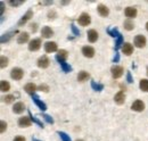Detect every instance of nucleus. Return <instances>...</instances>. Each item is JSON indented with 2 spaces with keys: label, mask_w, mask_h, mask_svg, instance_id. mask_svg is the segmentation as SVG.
I'll return each instance as SVG.
<instances>
[{
  "label": "nucleus",
  "mask_w": 148,
  "mask_h": 141,
  "mask_svg": "<svg viewBox=\"0 0 148 141\" xmlns=\"http://www.w3.org/2000/svg\"><path fill=\"white\" fill-rule=\"evenodd\" d=\"M71 26H72V31H73V33H74V34H75V35H79V34H80V32H79V30H77V29H76V27L74 26L73 24H72Z\"/></svg>",
  "instance_id": "39"
},
{
  "label": "nucleus",
  "mask_w": 148,
  "mask_h": 141,
  "mask_svg": "<svg viewBox=\"0 0 148 141\" xmlns=\"http://www.w3.org/2000/svg\"><path fill=\"white\" fill-rule=\"evenodd\" d=\"M32 15H33L32 10H31V9H30V10H27V13H26V14H25V15H24V16L22 17V19H21V21L18 22V25H19V26H22L23 24H25V23H26V22H27V21H29L30 18L32 17Z\"/></svg>",
  "instance_id": "15"
},
{
  "label": "nucleus",
  "mask_w": 148,
  "mask_h": 141,
  "mask_svg": "<svg viewBox=\"0 0 148 141\" xmlns=\"http://www.w3.org/2000/svg\"><path fill=\"white\" fill-rule=\"evenodd\" d=\"M133 27H134V25H133V23L131 22V21H125L124 22V29L125 30H128V31H131V30H133Z\"/></svg>",
  "instance_id": "26"
},
{
  "label": "nucleus",
  "mask_w": 148,
  "mask_h": 141,
  "mask_svg": "<svg viewBox=\"0 0 148 141\" xmlns=\"http://www.w3.org/2000/svg\"><path fill=\"white\" fill-rule=\"evenodd\" d=\"M29 38H30L29 33H26V32H23V33H21V35L18 36V39H17V42H18V43H24V42H26V41L29 40Z\"/></svg>",
  "instance_id": "24"
},
{
  "label": "nucleus",
  "mask_w": 148,
  "mask_h": 141,
  "mask_svg": "<svg viewBox=\"0 0 148 141\" xmlns=\"http://www.w3.org/2000/svg\"><path fill=\"white\" fill-rule=\"evenodd\" d=\"M146 29H147V31H148V23L146 24Z\"/></svg>",
  "instance_id": "44"
},
{
  "label": "nucleus",
  "mask_w": 148,
  "mask_h": 141,
  "mask_svg": "<svg viewBox=\"0 0 148 141\" xmlns=\"http://www.w3.org/2000/svg\"><path fill=\"white\" fill-rule=\"evenodd\" d=\"M33 141H40V140H38V139H33Z\"/></svg>",
  "instance_id": "45"
},
{
  "label": "nucleus",
  "mask_w": 148,
  "mask_h": 141,
  "mask_svg": "<svg viewBox=\"0 0 148 141\" xmlns=\"http://www.w3.org/2000/svg\"><path fill=\"white\" fill-rule=\"evenodd\" d=\"M12 34H13V33H8V34L2 35V36H1V42L3 43L5 41H8V40H9L10 38H12Z\"/></svg>",
  "instance_id": "32"
},
{
  "label": "nucleus",
  "mask_w": 148,
  "mask_h": 141,
  "mask_svg": "<svg viewBox=\"0 0 148 141\" xmlns=\"http://www.w3.org/2000/svg\"><path fill=\"white\" fill-rule=\"evenodd\" d=\"M39 89H40L41 91H45V92H48V91H49V87L46 86V84H41V86L39 87Z\"/></svg>",
  "instance_id": "36"
},
{
  "label": "nucleus",
  "mask_w": 148,
  "mask_h": 141,
  "mask_svg": "<svg viewBox=\"0 0 148 141\" xmlns=\"http://www.w3.org/2000/svg\"><path fill=\"white\" fill-rule=\"evenodd\" d=\"M127 77H128V82H130V83H131V82H133V81H132V77H131V73H130V72H128V76H127Z\"/></svg>",
  "instance_id": "42"
},
{
  "label": "nucleus",
  "mask_w": 148,
  "mask_h": 141,
  "mask_svg": "<svg viewBox=\"0 0 148 141\" xmlns=\"http://www.w3.org/2000/svg\"><path fill=\"white\" fill-rule=\"evenodd\" d=\"M88 39H89L90 42H96L97 39H98V33H97V31L90 30V31L88 32Z\"/></svg>",
  "instance_id": "20"
},
{
  "label": "nucleus",
  "mask_w": 148,
  "mask_h": 141,
  "mask_svg": "<svg viewBox=\"0 0 148 141\" xmlns=\"http://www.w3.org/2000/svg\"><path fill=\"white\" fill-rule=\"evenodd\" d=\"M119 58H120V56H119V53H116V57L114 58V62H117V60H119Z\"/></svg>",
  "instance_id": "43"
},
{
  "label": "nucleus",
  "mask_w": 148,
  "mask_h": 141,
  "mask_svg": "<svg viewBox=\"0 0 148 141\" xmlns=\"http://www.w3.org/2000/svg\"><path fill=\"white\" fill-rule=\"evenodd\" d=\"M91 87H92L96 91H100V90H103V88H104L101 84H97V83H96V82H93V81L91 82Z\"/></svg>",
  "instance_id": "28"
},
{
  "label": "nucleus",
  "mask_w": 148,
  "mask_h": 141,
  "mask_svg": "<svg viewBox=\"0 0 148 141\" xmlns=\"http://www.w3.org/2000/svg\"><path fill=\"white\" fill-rule=\"evenodd\" d=\"M37 29H38V24H32L31 25V30H32V32H37Z\"/></svg>",
  "instance_id": "40"
},
{
  "label": "nucleus",
  "mask_w": 148,
  "mask_h": 141,
  "mask_svg": "<svg viewBox=\"0 0 148 141\" xmlns=\"http://www.w3.org/2000/svg\"><path fill=\"white\" fill-rule=\"evenodd\" d=\"M77 22H79L80 25H82V26H87V25L90 24V16H89L88 14L83 13V14H81V16L79 17Z\"/></svg>",
  "instance_id": "5"
},
{
  "label": "nucleus",
  "mask_w": 148,
  "mask_h": 141,
  "mask_svg": "<svg viewBox=\"0 0 148 141\" xmlns=\"http://www.w3.org/2000/svg\"><path fill=\"white\" fill-rule=\"evenodd\" d=\"M24 90L30 93V94H34V92L37 91V86L34 83H27L25 87H24Z\"/></svg>",
  "instance_id": "16"
},
{
  "label": "nucleus",
  "mask_w": 148,
  "mask_h": 141,
  "mask_svg": "<svg viewBox=\"0 0 148 141\" xmlns=\"http://www.w3.org/2000/svg\"><path fill=\"white\" fill-rule=\"evenodd\" d=\"M24 1H9V3L12 6H18V5H22Z\"/></svg>",
  "instance_id": "38"
},
{
  "label": "nucleus",
  "mask_w": 148,
  "mask_h": 141,
  "mask_svg": "<svg viewBox=\"0 0 148 141\" xmlns=\"http://www.w3.org/2000/svg\"><path fill=\"white\" fill-rule=\"evenodd\" d=\"M14 141H25V138H23V137L18 136V137H16V138L14 139Z\"/></svg>",
  "instance_id": "41"
},
{
  "label": "nucleus",
  "mask_w": 148,
  "mask_h": 141,
  "mask_svg": "<svg viewBox=\"0 0 148 141\" xmlns=\"http://www.w3.org/2000/svg\"><path fill=\"white\" fill-rule=\"evenodd\" d=\"M122 42H123V36L120 34L119 35V38H117V42H116V48H119L121 44H122Z\"/></svg>",
  "instance_id": "34"
},
{
  "label": "nucleus",
  "mask_w": 148,
  "mask_h": 141,
  "mask_svg": "<svg viewBox=\"0 0 148 141\" xmlns=\"http://www.w3.org/2000/svg\"><path fill=\"white\" fill-rule=\"evenodd\" d=\"M108 33H110V34H111L112 36H114V38H115V36H119V35H120V33L117 32V30H116V29H113V30H108Z\"/></svg>",
  "instance_id": "33"
},
{
  "label": "nucleus",
  "mask_w": 148,
  "mask_h": 141,
  "mask_svg": "<svg viewBox=\"0 0 148 141\" xmlns=\"http://www.w3.org/2000/svg\"><path fill=\"white\" fill-rule=\"evenodd\" d=\"M59 136H60V138H62L63 141H71L70 137H69L66 133H64V132H59Z\"/></svg>",
  "instance_id": "30"
},
{
  "label": "nucleus",
  "mask_w": 148,
  "mask_h": 141,
  "mask_svg": "<svg viewBox=\"0 0 148 141\" xmlns=\"http://www.w3.org/2000/svg\"><path fill=\"white\" fill-rule=\"evenodd\" d=\"M3 100H5L6 104H10V103H13V100H14V96H6V97L3 98Z\"/></svg>",
  "instance_id": "31"
},
{
  "label": "nucleus",
  "mask_w": 148,
  "mask_h": 141,
  "mask_svg": "<svg viewBox=\"0 0 148 141\" xmlns=\"http://www.w3.org/2000/svg\"><path fill=\"white\" fill-rule=\"evenodd\" d=\"M33 101H34V103L39 106V108H40L41 110H46V109H47V106H46V104H45V103H42V101H41V100L38 98L37 96H34V94H33Z\"/></svg>",
  "instance_id": "21"
},
{
  "label": "nucleus",
  "mask_w": 148,
  "mask_h": 141,
  "mask_svg": "<svg viewBox=\"0 0 148 141\" xmlns=\"http://www.w3.org/2000/svg\"><path fill=\"white\" fill-rule=\"evenodd\" d=\"M49 64H50V60L47 56H42L38 59V66L41 68H47L49 66Z\"/></svg>",
  "instance_id": "4"
},
{
  "label": "nucleus",
  "mask_w": 148,
  "mask_h": 141,
  "mask_svg": "<svg viewBox=\"0 0 148 141\" xmlns=\"http://www.w3.org/2000/svg\"><path fill=\"white\" fill-rule=\"evenodd\" d=\"M76 141H83V140H76Z\"/></svg>",
  "instance_id": "47"
},
{
  "label": "nucleus",
  "mask_w": 148,
  "mask_h": 141,
  "mask_svg": "<svg viewBox=\"0 0 148 141\" xmlns=\"http://www.w3.org/2000/svg\"><path fill=\"white\" fill-rule=\"evenodd\" d=\"M122 51L124 55H127V56H130L132 51H133V47H132V44L131 43H123V46H122Z\"/></svg>",
  "instance_id": "13"
},
{
  "label": "nucleus",
  "mask_w": 148,
  "mask_h": 141,
  "mask_svg": "<svg viewBox=\"0 0 148 141\" xmlns=\"http://www.w3.org/2000/svg\"><path fill=\"white\" fill-rule=\"evenodd\" d=\"M112 75H113V77L114 79H119V77H121L122 75H123V67H121V66H113L112 67Z\"/></svg>",
  "instance_id": "6"
},
{
  "label": "nucleus",
  "mask_w": 148,
  "mask_h": 141,
  "mask_svg": "<svg viewBox=\"0 0 148 141\" xmlns=\"http://www.w3.org/2000/svg\"><path fill=\"white\" fill-rule=\"evenodd\" d=\"M43 117H45V120H46L48 123H50V124L54 123V121H53V118H51L50 116H48V115H43Z\"/></svg>",
  "instance_id": "37"
},
{
  "label": "nucleus",
  "mask_w": 148,
  "mask_h": 141,
  "mask_svg": "<svg viewBox=\"0 0 148 141\" xmlns=\"http://www.w3.org/2000/svg\"><path fill=\"white\" fill-rule=\"evenodd\" d=\"M88 79H89V74L86 70H81L79 73V75H77V81H80V82H83V81H86Z\"/></svg>",
  "instance_id": "22"
},
{
  "label": "nucleus",
  "mask_w": 148,
  "mask_h": 141,
  "mask_svg": "<svg viewBox=\"0 0 148 141\" xmlns=\"http://www.w3.org/2000/svg\"><path fill=\"white\" fill-rule=\"evenodd\" d=\"M114 100H115V103H116V104H119V105L124 104V101H125V96H124V92H123V91L117 92V93L115 94V97H114Z\"/></svg>",
  "instance_id": "8"
},
{
  "label": "nucleus",
  "mask_w": 148,
  "mask_h": 141,
  "mask_svg": "<svg viewBox=\"0 0 148 141\" xmlns=\"http://www.w3.org/2000/svg\"><path fill=\"white\" fill-rule=\"evenodd\" d=\"M134 44L138 48H144L146 46V38L144 35H140V34L137 35L134 38Z\"/></svg>",
  "instance_id": "2"
},
{
  "label": "nucleus",
  "mask_w": 148,
  "mask_h": 141,
  "mask_svg": "<svg viewBox=\"0 0 148 141\" xmlns=\"http://www.w3.org/2000/svg\"><path fill=\"white\" fill-rule=\"evenodd\" d=\"M98 13H99V15L106 17V16H108L110 10H108V8H107L106 6H104V5H99V6H98Z\"/></svg>",
  "instance_id": "18"
},
{
  "label": "nucleus",
  "mask_w": 148,
  "mask_h": 141,
  "mask_svg": "<svg viewBox=\"0 0 148 141\" xmlns=\"http://www.w3.org/2000/svg\"><path fill=\"white\" fill-rule=\"evenodd\" d=\"M24 109H25V105H24L23 103H16V104L14 105V107H13V112H14L15 114H21V113H23Z\"/></svg>",
  "instance_id": "14"
},
{
  "label": "nucleus",
  "mask_w": 148,
  "mask_h": 141,
  "mask_svg": "<svg viewBox=\"0 0 148 141\" xmlns=\"http://www.w3.org/2000/svg\"><path fill=\"white\" fill-rule=\"evenodd\" d=\"M140 89L143 90V91H145V92H148V80L146 79H143L141 81H140Z\"/></svg>",
  "instance_id": "25"
},
{
  "label": "nucleus",
  "mask_w": 148,
  "mask_h": 141,
  "mask_svg": "<svg viewBox=\"0 0 148 141\" xmlns=\"http://www.w3.org/2000/svg\"><path fill=\"white\" fill-rule=\"evenodd\" d=\"M147 75H148V67H147Z\"/></svg>",
  "instance_id": "46"
},
{
  "label": "nucleus",
  "mask_w": 148,
  "mask_h": 141,
  "mask_svg": "<svg viewBox=\"0 0 148 141\" xmlns=\"http://www.w3.org/2000/svg\"><path fill=\"white\" fill-rule=\"evenodd\" d=\"M23 75H24V72H23L22 68H18V67L13 68L12 72H10V76H12V79H14V80H21V79L23 77Z\"/></svg>",
  "instance_id": "1"
},
{
  "label": "nucleus",
  "mask_w": 148,
  "mask_h": 141,
  "mask_svg": "<svg viewBox=\"0 0 148 141\" xmlns=\"http://www.w3.org/2000/svg\"><path fill=\"white\" fill-rule=\"evenodd\" d=\"M18 125L21 127H27L31 125V120L29 117H21L18 120Z\"/></svg>",
  "instance_id": "17"
},
{
  "label": "nucleus",
  "mask_w": 148,
  "mask_h": 141,
  "mask_svg": "<svg viewBox=\"0 0 148 141\" xmlns=\"http://www.w3.org/2000/svg\"><path fill=\"white\" fill-rule=\"evenodd\" d=\"M0 90H1L2 92H7V91H9V90H10V84H9L7 81L2 80V81L0 82Z\"/></svg>",
  "instance_id": "23"
},
{
  "label": "nucleus",
  "mask_w": 148,
  "mask_h": 141,
  "mask_svg": "<svg viewBox=\"0 0 148 141\" xmlns=\"http://www.w3.org/2000/svg\"><path fill=\"white\" fill-rule=\"evenodd\" d=\"M0 125H1V129H0V132H1V133H3V132H5V130L7 129V124L5 123L3 121H1V123H0Z\"/></svg>",
  "instance_id": "35"
},
{
  "label": "nucleus",
  "mask_w": 148,
  "mask_h": 141,
  "mask_svg": "<svg viewBox=\"0 0 148 141\" xmlns=\"http://www.w3.org/2000/svg\"><path fill=\"white\" fill-rule=\"evenodd\" d=\"M7 65H8V59H7L6 57H3V56H2V57H1V65H0V66H1V68H5Z\"/></svg>",
  "instance_id": "29"
},
{
  "label": "nucleus",
  "mask_w": 148,
  "mask_h": 141,
  "mask_svg": "<svg viewBox=\"0 0 148 141\" xmlns=\"http://www.w3.org/2000/svg\"><path fill=\"white\" fill-rule=\"evenodd\" d=\"M59 64H60V66H62L63 70H64V72H66V73H67V72H70V70H72V68H71V66H70V65H67L65 62H60Z\"/></svg>",
  "instance_id": "27"
},
{
  "label": "nucleus",
  "mask_w": 148,
  "mask_h": 141,
  "mask_svg": "<svg viewBox=\"0 0 148 141\" xmlns=\"http://www.w3.org/2000/svg\"><path fill=\"white\" fill-rule=\"evenodd\" d=\"M82 53H83L86 57L91 58V57H93V55H95V49H93L92 47L86 46V47H83V48H82Z\"/></svg>",
  "instance_id": "9"
},
{
  "label": "nucleus",
  "mask_w": 148,
  "mask_h": 141,
  "mask_svg": "<svg viewBox=\"0 0 148 141\" xmlns=\"http://www.w3.org/2000/svg\"><path fill=\"white\" fill-rule=\"evenodd\" d=\"M40 47H41V40L40 39H33L32 41H30L29 49L31 51H37L40 49Z\"/></svg>",
  "instance_id": "3"
},
{
  "label": "nucleus",
  "mask_w": 148,
  "mask_h": 141,
  "mask_svg": "<svg viewBox=\"0 0 148 141\" xmlns=\"http://www.w3.org/2000/svg\"><path fill=\"white\" fill-rule=\"evenodd\" d=\"M41 34H42L43 38L48 39V38H51V36L54 35V31H53L49 26H45V27H42V30H41Z\"/></svg>",
  "instance_id": "10"
},
{
  "label": "nucleus",
  "mask_w": 148,
  "mask_h": 141,
  "mask_svg": "<svg viewBox=\"0 0 148 141\" xmlns=\"http://www.w3.org/2000/svg\"><path fill=\"white\" fill-rule=\"evenodd\" d=\"M131 108H132V110H134V112H143V110L145 109V104H144L141 100H136V101L132 104Z\"/></svg>",
  "instance_id": "7"
},
{
  "label": "nucleus",
  "mask_w": 148,
  "mask_h": 141,
  "mask_svg": "<svg viewBox=\"0 0 148 141\" xmlns=\"http://www.w3.org/2000/svg\"><path fill=\"white\" fill-rule=\"evenodd\" d=\"M124 14H125V16H127V17L134 18L136 16H137V9H136V8H133V7H128V8H125Z\"/></svg>",
  "instance_id": "11"
},
{
  "label": "nucleus",
  "mask_w": 148,
  "mask_h": 141,
  "mask_svg": "<svg viewBox=\"0 0 148 141\" xmlns=\"http://www.w3.org/2000/svg\"><path fill=\"white\" fill-rule=\"evenodd\" d=\"M67 51L66 50H59L58 53H57V56H56V58H57V60L60 63V62H65V59L67 58Z\"/></svg>",
  "instance_id": "19"
},
{
  "label": "nucleus",
  "mask_w": 148,
  "mask_h": 141,
  "mask_svg": "<svg viewBox=\"0 0 148 141\" xmlns=\"http://www.w3.org/2000/svg\"><path fill=\"white\" fill-rule=\"evenodd\" d=\"M45 50L47 53H54L57 50V43L56 42H47L45 44Z\"/></svg>",
  "instance_id": "12"
}]
</instances>
